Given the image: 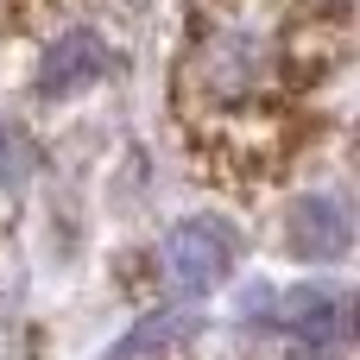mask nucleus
Listing matches in <instances>:
<instances>
[{
  "mask_svg": "<svg viewBox=\"0 0 360 360\" xmlns=\"http://www.w3.org/2000/svg\"><path fill=\"white\" fill-rule=\"evenodd\" d=\"M285 329H291V342L310 348V354H342V348H348V297H342V291H323V285L291 291V297H285Z\"/></svg>",
  "mask_w": 360,
  "mask_h": 360,
  "instance_id": "obj_3",
  "label": "nucleus"
},
{
  "mask_svg": "<svg viewBox=\"0 0 360 360\" xmlns=\"http://www.w3.org/2000/svg\"><path fill=\"white\" fill-rule=\"evenodd\" d=\"M190 329H196V323H190L184 310H158V316H146V323H139V329H133V335H127L108 360H139V354H152V348L165 354V348H171V342H184Z\"/></svg>",
  "mask_w": 360,
  "mask_h": 360,
  "instance_id": "obj_6",
  "label": "nucleus"
},
{
  "mask_svg": "<svg viewBox=\"0 0 360 360\" xmlns=\"http://www.w3.org/2000/svg\"><path fill=\"white\" fill-rule=\"evenodd\" d=\"M108 76V44L95 32H63L51 51H44V70H38V95H76L89 82Z\"/></svg>",
  "mask_w": 360,
  "mask_h": 360,
  "instance_id": "obj_4",
  "label": "nucleus"
},
{
  "mask_svg": "<svg viewBox=\"0 0 360 360\" xmlns=\"http://www.w3.org/2000/svg\"><path fill=\"white\" fill-rule=\"evenodd\" d=\"M354 240V221H348V202L342 196H310L291 209V253L304 259H342Z\"/></svg>",
  "mask_w": 360,
  "mask_h": 360,
  "instance_id": "obj_5",
  "label": "nucleus"
},
{
  "mask_svg": "<svg viewBox=\"0 0 360 360\" xmlns=\"http://www.w3.org/2000/svg\"><path fill=\"white\" fill-rule=\"evenodd\" d=\"M228 266H234V234L209 215L171 228L165 240V278L184 291V297H209L215 285H228Z\"/></svg>",
  "mask_w": 360,
  "mask_h": 360,
  "instance_id": "obj_2",
  "label": "nucleus"
},
{
  "mask_svg": "<svg viewBox=\"0 0 360 360\" xmlns=\"http://www.w3.org/2000/svg\"><path fill=\"white\" fill-rule=\"evenodd\" d=\"M272 76H278V57H272L266 38H253V32H221V38H209V44L190 57V70H184V101L202 108V114H253L259 95L272 89Z\"/></svg>",
  "mask_w": 360,
  "mask_h": 360,
  "instance_id": "obj_1",
  "label": "nucleus"
}]
</instances>
